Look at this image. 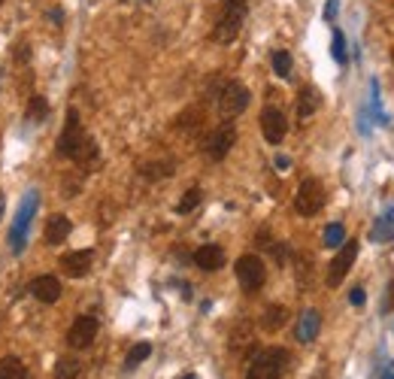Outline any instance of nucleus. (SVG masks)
Returning a JSON list of instances; mask_svg holds the SVG:
<instances>
[{"label":"nucleus","instance_id":"nucleus-29","mask_svg":"<svg viewBox=\"0 0 394 379\" xmlns=\"http://www.w3.org/2000/svg\"><path fill=\"white\" fill-rule=\"evenodd\" d=\"M349 301L355 303V306H361L364 301H367V294H364V289H361V285H358V289H352V294H349Z\"/></svg>","mask_w":394,"mask_h":379},{"label":"nucleus","instance_id":"nucleus-34","mask_svg":"<svg viewBox=\"0 0 394 379\" xmlns=\"http://www.w3.org/2000/svg\"><path fill=\"white\" fill-rule=\"evenodd\" d=\"M0 4H4V0H0Z\"/></svg>","mask_w":394,"mask_h":379},{"label":"nucleus","instance_id":"nucleus-2","mask_svg":"<svg viewBox=\"0 0 394 379\" xmlns=\"http://www.w3.org/2000/svg\"><path fill=\"white\" fill-rule=\"evenodd\" d=\"M246 9H249V0H225V9H221L216 28H212V40L221 46L234 43L242 28V18H246Z\"/></svg>","mask_w":394,"mask_h":379},{"label":"nucleus","instance_id":"nucleus-19","mask_svg":"<svg viewBox=\"0 0 394 379\" xmlns=\"http://www.w3.org/2000/svg\"><path fill=\"white\" fill-rule=\"evenodd\" d=\"M0 379H27L22 358H16V355L0 358Z\"/></svg>","mask_w":394,"mask_h":379},{"label":"nucleus","instance_id":"nucleus-1","mask_svg":"<svg viewBox=\"0 0 394 379\" xmlns=\"http://www.w3.org/2000/svg\"><path fill=\"white\" fill-rule=\"evenodd\" d=\"M288 352L279 349V346H270V349L255 352V358L249 361L246 379H282V373L288 371Z\"/></svg>","mask_w":394,"mask_h":379},{"label":"nucleus","instance_id":"nucleus-11","mask_svg":"<svg viewBox=\"0 0 394 379\" xmlns=\"http://www.w3.org/2000/svg\"><path fill=\"white\" fill-rule=\"evenodd\" d=\"M94 337H97L94 315H76V322L70 325V331H67V343L73 346V349H88V346L94 343Z\"/></svg>","mask_w":394,"mask_h":379},{"label":"nucleus","instance_id":"nucleus-26","mask_svg":"<svg viewBox=\"0 0 394 379\" xmlns=\"http://www.w3.org/2000/svg\"><path fill=\"white\" fill-rule=\"evenodd\" d=\"M273 70H276V76H282V79H288L291 76V55L288 52H273Z\"/></svg>","mask_w":394,"mask_h":379},{"label":"nucleus","instance_id":"nucleus-30","mask_svg":"<svg viewBox=\"0 0 394 379\" xmlns=\"http://www.w3.org/2000/svg\"><path fill=\"white\" fill-rule=\"evenodd\" d=\"M333 13H337V0H328V9H325V18H333Z\"/></svg>","mask_w":394,"mask_h":379},{"label":"nucleus","instance_id":"nucleus-12","mask_svg":"<svg viewBox=\"0 0 394 379\" xmlns=\"http://www.w3.org/2000/svg\"><path fill=\"white\" fill-rule=\"evenodd\" d=\"M91 264H94V252H91V249H76V252L61 255L58 267L64 270L67 276H73V279H82V276H88Z\"/></svg>","mask_w":394,"mask_h":379},{"label":"nucleus","instance_id":"nucleus-10","mask_svg":"<svg viewBox=\"0 0 394 379\" xmlns=\"http://www.w3.org/2000/svg\"><path fill=\"white\" fill-rule=\"evenodd\" d=\"M261 131H264V140L270 143V146H279V143L285 140L288 121H285V116H282L279 107H267L264 112H261Z\"/></svg>","mask_w":394,"mask_h":379},{"label":"nucleus","instance_id":"nucleus-8","mask_svg":"<svg viewBox=\"0 0 394 379\" xmlns=\"http://www.w3.org/2000/svg\"><path fill=\"white\" fill-rule=\"evenodd\" d=\"M355 255H358V240H346L337 249V258L328 264V285L331 289H337V285L346 279V273L352 270V264H355Z\"/></svg>","mask_w":394,"mask_h":379},{"label":"nucleus","instance_id":"nucleus-27","mask_svg":"<svg viewBox=\"0 0 394 379\" xmlns=\"http://www.w3.org/2000/svg\"><path fill=\"white\" fill-rule=\"evenodd\" d=\"M173 173V164H146L143 167V176L146 179H164Z\"/></svg>","mask_w":394,"mask_h":379},{"label":"nucleus","instance_id":"nucleus-14","mask_svg":"<svg viewBox=\"0 0 394 379\" xmlns=\"http://www.w3.org/2000/svg\"><path fill=\"white\" fill-rule=\"evenodd\" d=\"M195 264L200 270H207V273H216L225 267V249L216 243H207V246H200V249L195 252Z\"/></svg>","mask_w":394,"mask_h":379},{"label":"nucleus","instance_id":"nucleus-5","mask_svg":"<svg viewBox=\"0 0 394 379\" xmlns=\"http://www.w3.org/2000/svg\"><path fill=\"white\" fill-rule=\"evenodd\" d=\"M85 137H88V134L82 131L79 112L70 109V112H67V121H64V131H61V137H58V155H61V158H73L76 149L82 146Z\"/></svg>","mask_w":394,"mask_h":379},{"label":"nucleus","instance_id":"nucleus-33","mask_svg":"<svg viewBox=\"0 0 394 379\" xmlns=\"http://www.w3.org/2000/svg\"><path fill=\"white\" fill-rule=\"evenodd\" d=\"M182 379H197V376H195V373H188V376H182Z\"/></svg>","mask_w":394,"mask_h":379},{"label":"nucleus","instance_id":"nucleus-4","mask_svg":"<svg viewBox=\"0 0 394 379\" xmlns=\"http://www.w3.org/2000/svg\"><path fill=\"white\" fill-rule=\"evenodd\" d=\"M325 207V188H321L319 179H303L300 188L295 194V210L300 216H316Z\"/></svg>","mask_w":394,"mask_h":379},{"label":"nucleus","instance_id":"nucleus-25","mask_svg":"<svg viewBox=\"0 0 394 379\" xmlns=\"http://www.w3.org/2000/svg\"><path fill=\"white\" fill-rule=\"evenodd\" d=\"M200 198H204V191L200 188H188L185 191V198H182L179 203H176V212H182V216H185V212H191L200 203Z\"/></svg>","mask_w":394,"mask_h":379},{"label":"nucleus","instance_id":"nucleus-20","mask_svg":"<svg viewBox=\"0 0 394 379\" xmlns=\"http://www.w3.org/2000/svg\"><path fill=\"white\" fill-rule=\"evenodd\" d=\"M79 371H82L79 358L64 355V358H58V364H55V379H76V376H79Z\"/></svg>","mask_w":394,"mask_h":379},{"label":"nucleus","instance_id":"nucleus-24","mask_svg":"<svg viewBox=\"0 0 394 379\" xmlns=\"http://www.w3.org/2000/svg\"><path fill=\"white\" fill-rule=\"evenodd\" d=\"M149 355H152V346H149V343H137L134 349L128 352V358H125V367H128V371H134V367H137V364H143Z\"/></svg>","mask_w":394,"mask_h":379},{"label":"nucleus","instance_id":"nucleus-18","mask_svg":"<svg viewBox=\"0 0 394 379\" xmlns=\"http://www.w3.org/2000/svg\"><path fill=\"white\" fill-rule=\"evenodd\" d=\"M288 322V310L282 303H273V306H267L264 310V319H261V327H264V331H279L282 325Z\"/></svg>","mask_w":394,"mask_h":379},{"label":"nucleus","instance_id":"nucleus-22","mask_svg":"<svg viewBox=\"0 0 394 379\" xmlns=\"http://www.w3.org/2000/svg\"><path fill=\"white\" fill-rule=\"evenodd\" d=\"M49 119V104L43 95H34L27 104V121H34V125H43V121Z\"/></svg>","mask_w":394,"mask_h":379},{"label":"nucleus","instance_id":"nucleus-32","mask_svg":"<svg viewBox=\"0 0 394 379\" xmlns=\"http://www.w3.org/2000/svg\"><path fill=\"white\" fill-rule=\"evenodd\" d=\"M316 379H325V371H319V373H316Z\"/></svg>","mask_w":394,"mask_h":379},{"label":"nucleus","instance_id":"nucleus-13","mask_svg":"<svg viewBox=\"0 0 394 379\" xmlns=\"http://www.w3.org/2000/svg\"><path fill=\"white\" fill-rule=\"evenodd\" d=\"M27 291L34 294L37 301H43V303H55L61 298V282H58V276L46 273V276H37V279L27 285Z\"/></svg>","mask_w":394,"mask_h":379},{"label":"nucleus","instance_id":"nucleus-28","mask_svg":"<svg viewBox=\"0 0 394 379\" xmlns=\"http://www.w3.org/2000/svg\"><path fill=\"white\" fill-rule=\"evenodd\" d=\"M333 58H337V64H346L349 61V55H346V40H343V34L340 30H333Z\"/></svg>","mask_w":394,"mask_h":379},{"label":"nucleus","instance_id":"nucleus-16","mask_svg":"<svg viewBox=\"0 0 394 379\" xmlns=\"http://www.w3.org/2000/svg\"><path fill=\"white\" fill-rule=\"evenodd\" d=\"M321 331V315L319 310H303L297 319V340L300 343H312Z\"/></svg>","mask_w":394,"mask_h":379},{"label":"nucleus","instance_id":"nucleus-9","mask_svg":"<svg viewBox=\"0 0 394 379\" xmlns=\"http://www.w3.org/2000/svg\"><path fill=\"white\" fill-rule=\"evenodd\" d=\"M237 143V128H234V121H221V125L212 131V137L207 140V155L212 161H221L230 152V146Z\"/></svg>","mask_w":394,"mask_h":379},{"label":"nucleus","instance_id":"nucleus-15","mask_svg":"<svg viewBox=\"0 0 394 379\" xmlns=\"http://www.w3.org/2000/svg\"><path fill=\"white\" fill-rule=\"evenodd\" d=\"M70 231H73V224H70V219L64 216V212H55V216H49L46 222V243L49 246H61L67 237H70Z\"/></svg>","mask_w":394,"mask_h":379},{"label":"nucleus","instance_id":"nucleus-23","mask_svg":"<svg viewBox=\"0 0 394 379\" xmlns=\"http://www.w3.org/2000/svg\"><path fill=\"white\" fill-rule=\"evenodd\" d=\"M343 243H346V228H343L340 222L328 224V228H325V246H328V249H340Z\"/></svg>","mask_w":394,"mask_h":379},{"label":"nucleus","instance_id":"nucleus-21","mask_svg":"<svg viewBox=\"0 0 394 379\" xmlns=\"http://www.w3.org/2000/svg\"><path fill=\"white\" fill-rule=\"evenodd\" d=\"M70 161H76L79 167H88V164H94L97 161V143H94V137H85L82 146L76 149V155L70 158Z\"/></svg>","mask_w":394,"mask_h":379},{"label":"nucleus","instance_id":"nucleus-17","mask_svg":"<svg viewBox=\"0 0 394 379\" xmlns=\"http://www.w3.org/2000/svg\"><path fill=\"white\" fill-rule=\"evenodd\" d=\"M319 104H321V100H319V91H316V88H309V85H303V88H300V95H297V119H300V121H307V119L312 116V112L319 109Z\"/></svg>","mask_w":394,"mask_h":379},{"label":"nucleus","instance_id":"nucleus-7","mask_svg":"<svg viewBox=\"0 0 394 379\" xmlns=\"http://www.w3.org/2000/svg\"><path fill=\"white\" fill-rule=\"evenodd\" d=\"M37 191H30L25 203H22V210H18V216H16V224H13V231H9V249H13L16 255L25 249V237H27V228H30V216H34V210H37Z\"/></svg>","mask_w":394,"mask_h":379},{"label":"nucleus","instance_id":"nucleus-6","mask_svg":"<svg viewBox=\"0 0 394 379\" xmlns=\"http://www.w3.org/2000/svg\"><path fill=\"white\" fill-rule=\"evenodd\" d=\"M249 107V88L242 82H228L218 95V112L221 119H237Z\"/></svg>","mask_w":394,"mask_h":379},{"label":"nucleus","instance_id":"nucleus-3","mask_svg":"<svg viewBox=\"0 0 394 379\" xmlns=\"http://www.w3.org/2000/svg\"><path fill=\"white\" fill-rule=\"evenodd\" d=\"M234 270H237L240 289L246 294H255L261 285H264V279H267V267H264V261H261L258 255H242Z\"/></svg>","mask_w":394,"mask_h":379},{"label":"nucleus","instance_id":"nucleus-31","mask_svg":"<svg viewBox=\"0 0 394 379\" xmlns=\"http://www.w3.org/2000/svg\"><path fill=\"white\" fill-rule=\"evenodd\" d=\"M4 207H6V200H4V194H0V216H4Z\"/></svg>","mask_w":394,"mask_h":379}]
</instances>
